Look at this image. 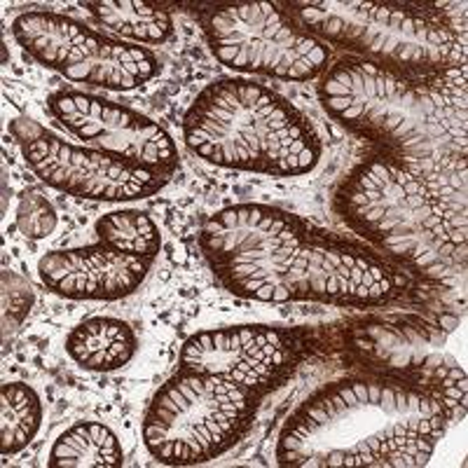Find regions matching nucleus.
<instances>
[{
    "label": "nucleus",
    "instance_id": "1",
    "mask_svg": "<svg viewBox=\"0 0 468 468\" xmlns=\"http://www.w3.org/2000/svg\"><path fill=\"white\" fill-rule=\"evenodd\" d=\"M202 250L225 291L246 300L366 307L396 291L387 265L366 249L265 204L213 213Z\"/></svg>",
    "mask_w": 468,
    "mask_h": 468
},
{
    "label": "nucleus",
    "instance_id": "2",
    "mask_svg": "<svg viewBox=\"0 0 468 468\" xmlns=\"http://www.w3.org/2000/svg\"><path fill=\"white\" fill-rule=\"evenodd\" d=\"M447 429L433 396L391 379H342L304 400L283 424L277 462L292 468H417Z\"/></svg>",
    "mask_w": 468,
    "mask_h": 468
},
{
    "label": "nucleus",
    "instance_id": "3",
    "mask_svg": "<svg viewBox=\"0 0 468 468\" xmlns=\"http://www.w3.org/2000/svg\"><path fill=\"white\" fill-rule=\"evenodd\" d=\"M319 96L342 127L384 148L387 160L415 176L457 169L466 148L463 108L433 87L367 61H340L325 73Z\"/></svg>",
    "mask_w": 468,
    "mask_h": 468
},
{
    "label": "nucleus",
    "instance_id": "4",
    "mask_svg": "<svg viewBox=\"0 0 468 468\" xmlns=\"http://www.w3.org/2000/svg\"><path fill=\"white\" fill-rule=\"evenodd\" d=\"M183 136L211 165L277 178L309 174L321 160L319 136L300 111L249 80L204 87L187 108Z\"/></svg>",
    "mask_w": 468,
    "mask_h": 468
},
{
    "label": "nucleus",
    "instance_id": "5",
    "mask_svg": "<svg viewBox=\"0 0 468 468\" xmlns=\"http://www.w3.org/2000/svg\"><path fill=\"white\" fill-rule=\"evenodd\" d=\"M337 211L363 239L415 270L445 277L459 265L463 237L442 204L420 176L387 157L363 162L346 176Z\"/></svg>",
    "mask_w": 468,
    "mask_h": 468
},
{
    "label": "nucleus",
    "instance_id": "6",
    "mask_svg": "<svg viewBox=\"0 0 468 468\" xmlns=\"http://www.w3.org/2000/svg\"><path fill=\"white\" fill-rule=\"evenodd\" d=\"M300 19L321 43L340 45L367 64L396 73H431L463 61V45L450 28L408 7L319 0L303 5Z\"/></svg>",
    "mask_w": 468,
    "mask_h": 468
},
{
    "label": "nucleus",
    "instance_id": "7",
    "mask_svg": "<svg viewBox=\"0 0 468 468\" xmlns=\"http://www.w3.org/2000/svg\"><path fill=\"white\" fill-rule=\"evenodd\" d=\"M256 394L228 379L181 370L150 400L144 442L157 462L192 466L220 457L249 431Z\"/></svg>",
    "mask_w": 468,
    "mask_h": 468
},
{
    "label": "nucleus",
    "instance_id": "8",
    "mask_svg": "<svg viewBox=\"0 0 468 468\" xmlns=\"http://www.w3.org/2000/svg\"><path fill=\"white\" fill-rule=\"evenodd\" d=\"M204 36L220 64L279 80H314L328 64V48L303 31L277 5L237 3L202 19Z\"/></svg>",
    "mask_w": 468,
    "mask_h": 468
},
{
    "label": "nucleus",
    "instance_id": "9",
    "mask_svg": "<svg viewBox=\"0 0 468 468\" xmlns=\"http://www.w3.org/2000/svg\"><path fill=\"white\" fill-rule=\"evenodd\" d=\"M12 33L37 64L80 85L136 90L160 73V61L145 48L112 40L57 12L19 15Z\"/></svg>",
    "mask_w": 468,
    "mask_h": 468
},
{
    "label": "nucleus",
    "instance_id": "10",
    "mask_svg": "<svg viewBox=\"0 0 468 468\" xmlns=\"http://www.w3.org/2000/svg\"><path fill=\"white\" fill-rule=\"evenodd\" d=\"M48 108L61 127L91 148L153 171L166 181L178 169L174 139L160 124L132 108L82 91H58L49 99Z\"/></svg>",
    "mask_w": 468,
    "mask_h": 468
},
{
    "label": "nucleus",
    "instance_id": "11",
    "mask_svg": "<svg viewBox=\"0 0 468 468\" xmlns=\"http://www.w3.org/2000/svg\"><path fill=\"white\" fill-rule=\"evenodd\" d=\"M22 153L33 174L49 187L94 202H132L160 192L166 178L117 160L101 150H87L37 133L22 141Z\"/></svg>",
    "mask_w": 468,
    "mask_h": 468
},
{
    "label": "nucleus",
    "instance_id": "12",
    "mask_svg": "<svg viewBox=\"0 0 468 468\" xmlns=\"http://www.w3.org/2000/svg\"><path fill=\"white\" fill-rule=\"evenodd\" d=\"M292 346L283 330L246 324L213 328L187 337L181 349V370L228 379L250 394L279 387L291 370Z\"/></svg>",
    "mask_w": 468,
    "mask_h": 468
},
{
    "label": "nucleus",
    "instance_id": "13",
    "mask_svg": "<svg viewBox=\"0 0 468 468\" xmlns=\"http://www.w3.org/2000/svg\"><path fill=\"white\" fill-rule=\"evenodd\" d=\"M153 261L129 256L106 244L49 250L37 262L45 286L70 300H120L132 295Z\"/></svg>",
    "mask_w": 468,
    "mask_h": 468
},
{
    "label": "nucleus",
    "instance_id": "14",
    "mask_svg": "<svg viewBox=\"0 0 468 468\" xmlns=\"http://www.w3.org/2000/svg\"><path fill=\"white\" fill-rule=\"evenodd\" d=\"M66 351L85 370L111 373L132 361L136 354V335L124 321L94 316L75 325L66 340Z\"/></svg>",
    "mask_w": 468,
    "mask_h": 468
},
{
    "label": "nucleus",
    "instance_id": "15",
    "mask_svg": "<svg viewBox=\"0 0 468 468\" xmlns=\"http://www.w3.org/2000/svg\"><path fill=\"white\" fill-rule=\"evenodd\" d=\"M48 463L52 468H117L124 463V452L106 424L78 421L54 441Z\"/></svg>",
    "mask_w": 468,
    "mask_h": 468
},
{
    "label": "nucleus",
    "instance_id": "16",
    "mask_svg": "<svg viewBox=\"0 0 468 468\" xmlns=\"http://www.w3.org/2000/svg\"><path fill=\"white\" fill-rule=\"evenodd\" d=\"M87 7L101 27L136 43L160 45L174 33V19L169 12L141 0H103L87 3Z\"/></svg>",
    "mask_w": 468,
    "mask_h": 468
},
{
    "label": "nucleus",
    "instance_id": "17",
    "mask_svg": "<svg viewBox=\"0 0 468 468\" xmlns=\"http://www.w3.org/2000/svg\"><path fill=\"white\" fill-rule=\"evenodd\" d=\"M43 424V403L28 384L7 382L0 388V429L3 454L22 452Z\"/></svg>",
    "mask_w": 468,
    "mask_h": 468
},
{
    "label": "nucleus",
    "instance_id": "18",
    "mask_svg": "<svg viewBox=\"0 0 468 468\" xmlns=\"http://www.w3.org/2000/svg\"><path fill=\"white\" fill-rule=\"evenodd\" d=\"M99 241L129 256L154 261L160 253V229L150 216L141 211H112L96 220Z\"/></svg>",
    "mask_w": 468,
    "mask_h": 468
},
{
    "label": "nucleus",
    "instance_id": "19",
    "mask_svg": "<svg viewBox=\"0 0 468 468\" xmlns=\"http://www.w3.org/2000/svg\"><path fill=\"white\" fill-rule=\"evenodd\" d=\"M57 211L52 202L36 187H28L16 207V228L28 239H45L57 229Z\"/></svg>",
    "mask_w": 468,
    "mask_h": 468
}]
</instances>
